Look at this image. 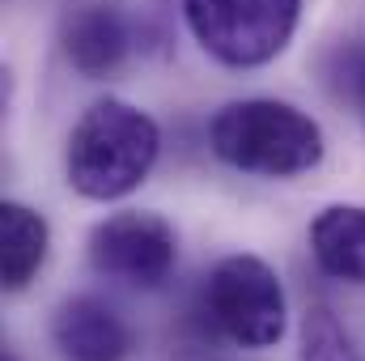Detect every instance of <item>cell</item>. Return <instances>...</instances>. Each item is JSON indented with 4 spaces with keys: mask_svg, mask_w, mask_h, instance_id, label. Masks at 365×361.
Listing matches in <instances>:
<instances>
[{
    "mask_svg": "<svg viewBox=\"0 0 365 361\" xmlns=\"http://www.w3.org/2000/svg\"><path fill=\"white\" fill-rule=\"evenodd\" d=\"M158 153H162L158 123L123 98H102L68 132L64 175L77 195L106 204L123 200L149 179Z\"/></svg>",
    "mask_w": 365,
    "mask_h": 361,
    "instance_id": "obj_1",
    "label": "cell"
},
{
    "mask_svg": "<svg viewBox=\"0 0 365 361\" xmlns=\"http://www.w3.org/2000/svg\"><path fill=\"white\" fill-rule=\"evenodd\" d=\"M212 153L242 171L264 179H293L323 162V128L276 98H242L212 115L208 123Z\"/></svg>",
    "mask_w": 365,
    "mask_h": 361,
    "instance_id": "obj_2",
    "label": "cell"
},
{
    "mask_svg": "<svg viewBox=\"0 0 365 361\" xmlns=\"http://www.w3.org/2000/svg\"><path fill=\"white\" fill-rule=\"evenodd\" d=\"M182 17L212 60L259 68L289 47L302 0H182Z\"/></svg>",
    "mask_w": 365,
    "mask_h": 361,
    "instance_id": "obj_3",
    "label": "cell"
},
{
    "mask_svg": "<svg viewBox=\"0 0 365 361\" xmlns=\"http://www.w3.org/2000/svg\"><path fill=\"white\" fill-rule=\"evenodd\" d=\"M204 315L225 340L242 349H268L284 336L289 323L280 276L259 255H225L208 272Z\"/></svg>",
    "mask_w": 365,
    "mask_h": 361,
    "instance_id": "obj_4",
    "label": "cell"
},
{
    "mask_svg": "<svg viewBox=\"0 0 365 361\" xmlns=\"http://www.w3.org/2000/svg\"><path fill=\"white\" fill-rule=\"evenodd\" d=\"M179 260L175 225L158 213L128 208L106 221H98L90 234V264L110 280H123L132 289H158Z\"/></svg>",
    "mask_w": 365,
    "mask_h": 361,
    "instance_id": "obj_5",
    "label": "cell"
},
{
    "mask_svg": "<svg viewBox=\"0 0 365 361\" xmlns=\"http://www.w3.org/2000/svg\"><path fill=\"white\" fill-rule=\"evenodd\" d=\"M51 340L64 361H123L132 353V327L102 298H68L51 319Z\"/></svg>",
    "mask_w": 365,
    "mask_h": 361,
    "instance_id": "obj_6",
    "label": "cell"
},
{
    "mask_svg": "<svg viewBox=\"0 0 365 361\" xmlns=\"http://www.w3.org/2000/svg\"><path fill=\"white\" fill-rule=\"evenodd\" d=\"M132 51V26L119 0H93L81 4L64 26V56L77 73L106 77L115 73Z\"/></svg>",
    "mask_w": 365,
    "mask_h": 361,
    "instance_id": "obj_7",
    "label": "cell"
},
{
    "mask_svg": "<svg viewBox=\"0 0 365 361\" xmlns=\"http://www.w3.org/2000/svg\"><path fill=\"white\" fill-rule=\"evenodd\" d=\"M310 255L314 264L349 285H365V208L361 204H327L310 221Z\"/></svg>",
    "mask_w": 365,
    "mask_h": 361,
    "instance_id": "obj_8",
    "label": "cell"
},
{
    "mask_svg": "<svg viewBox=\"0 0 365 361\" xmlns=\"http://www.w3.org/2000/svg\"><path fill=\"white\" fill-rule=\"evenodd\" d=\"M47 247H51V230L43 213H34L30 204L4 200L0 204V285L9 293L26 289L38 276V268L47 264Z\"/></svg>",
    "mask_w": 365,
    "mask_h": 361,
    "instance_id": "obj_9",
    "label": "cell"
},
{
    "mask_svg": "<svg viewBox=\"0 0 365 361\" xmlns=\"http://www.w3.org/2000/svg\"><path fill=\"white\" fill-rule=\"evenodd\" d=\"M302 361H365L344 332V323L327 306H310L302 315Z\"/></svg>",
    "mask_w": 365,
    "mask_h": 361,
    "instance_id": "obj_10",
    "label": "cell"
},
{
    "mask_svg": "<svg viewBox=\"0 0 365 361\" xmlns=\"http://www.w3.org/2000/svg\"><path fill=\"white\" fill-rule=\"evenodd\" d=\"M340 90L344 98L357 106V115H361L365 123V47H353V51H344V60H340Z\"/></svg>",
    "mask_w": 365,
    "mask_h": 361,
    "instance_id": "obj_11",
    "label": "cell"
},
{
    "mask_svg": "<svg viewBox=\"0 0 365 361\" xmlns=\"http://www.w3.org/2000/svg\"><path fill=\"white\" fill-rule=\"evenodd\" d=\"M0 361H17V357H13V353H4V357H0Z\"/></svg>",
    "mask_w": 365,
    "mask_h": 361,
    "instance_id": "obj_12",
    "label": "cell"
}]
</instances>
